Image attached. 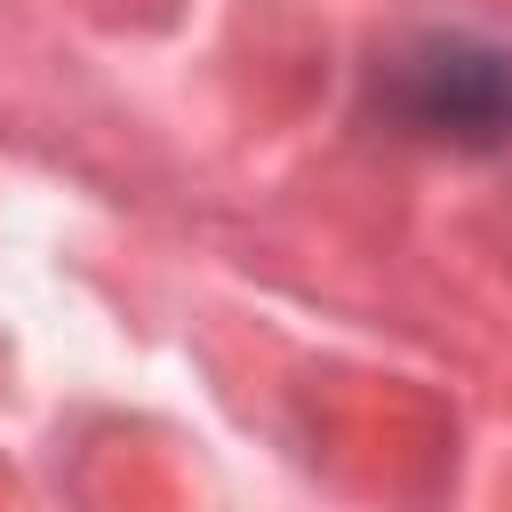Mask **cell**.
<instances>
[{"instance_id": "1", "label": "cell", "mask_w": 512, "mask_h": 512, "mask_svg": "<svg viewBox=\"0 0 512 512\" xmlns=\"http://www.w3.org/2000/svg\"><path fill=\"white\" fill-rule=\"evenodd\" d=\"M384 104L424 144L496 152L512 144V56L480 40H416L384 64Z\"/></svg>"}]
</instances>
